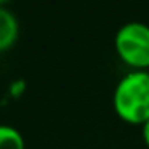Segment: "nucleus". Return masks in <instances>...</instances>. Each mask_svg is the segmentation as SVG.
Instances as JSON below:
<instances>
[{
  "label": "nucleus",
  "instance_id": "obj_1",
  "mask_svg": "<svg viewBox=\"0 0 149 149\" xmlns=\"http://www.w3.org/2000/svg\"><path fill=\"white\" fill-rule=\"evenodd\" d=\"M112 105L126 123L142 126L149 121V72L132 70L123 76L114 88Z\"/></svg>",
  "mask_w": 149,
  "mask_h": 149
},
{
  "label": "nucleus",
  "instance_id": "obj_2",
  "mask_svg": "<svg viewBox=\"0 0 149 149\" xmlns=\"http://www.w3.org/2000/svg\"><path fill=\"white\" fill-rule=\"evenodd\" d=\"M118 56L137 70L149 68V25L130 21L118 28L114 35Z\"/></svg>",
  "mask_w": 149,
  "mask_h": 149
},
{
  "label": "nucleus",
  "instance_id": "obj_3",
  "mask_svg": "<svg viewBox=\"0 0 149 149\" xmlns=\"http://www.w3.org/2000/svg\"><path fill=\"white\" fill-rule=\"evenodd\" d=\"M18 33H19V25L16 16L4 6H0V53L14 46Z\"/></svg>",
  "mask_w": 149,
  "mask_h": 149
},
{
  "label": "nucleus",
  "instance_id": "obj_4",
  "mask_svg": "<svg viewBox=\"0 0 149 149\" xmlns=\"http://www.w3.org/2000/svg\"><path fill=\"white\" fill-rule=\"evenodd\" d=\"M0 149H25L21 132L9 125H0Z\"/></svg>",
  "mask_w": 149,
  "mask_h": 149
},
{
  "label": "nucleus",
  "instance_id": "obj_5",
  "mask_svg": "<svg viewBox=\"0 0 149 149\" xmlns=\"http://www.w3.org/2000/svg\"><path fill=\"white\" fill-rule=\"evenodd\" d=\"M142 139H144L146 146L149 147V121H146V123L142 125Z\"/></svg>",
  "mask_w": 149,
  "mask_h": 149
},
{
  "label": "nucleus",
  "instance_id": "obj_6",
  "mask_svg": "<svg viewBox=\"0 0 149 149\" xmlns=\"http://www.w3.org/2000/svg\"><path fill=\"white\" fill-rule=\"evenodd\" d=\"M147 72H149V68H147Z\"/></svg>",
  "mask_w": 149,
  "mask_h": 149
}]
</instances>
